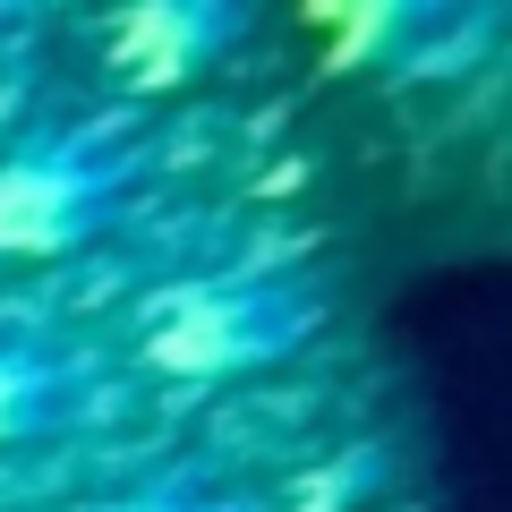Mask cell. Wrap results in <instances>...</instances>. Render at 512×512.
Wrapping results in <instances>:
<instances>
[{
	"mask_svg": "<svg viewBox=\"0 0 512 512\" xmlns=\"http://www.w3.org/2000/svg\"><path fill=\"white\" fill-rule=\"evenodd\" d=\"M316 333H325V282L308 265H222L171 282L137 316V367L171 384H231L299 359Z\"/></svg>",
	"mask_w": 512,
	"mask_h": 512,
	"instance_id": "1",
	"label": "cell"
},
{
	"mask_svg": "<svg viewBox=\"0 0 512 512\" xmlns=\"http://www.w3.org/2000/svg\"><path fill=\"white\" fill-rule=\"evenodd\" d=\"M154 146L128 120H60L0 154V256H69L120 231L146 197Z\"/></svg>",
	"mask_w": 512,
	"mask_h": 512,
	"instance_id": "2",
	"label": "cell"
},
{
	"mask_svg": "<svg viewBox=\"0 0 512 512\" xmlns=\"http://www.w3.org/2000/svg\"><path fill=\"white\" fill-rule=\"evenodd\" d=\"M248 35H256V9H239V0H137L103 26V52L137 94H163L188 86L197 69H222Z\"/></svg>",
	"mask_w": 512,
	"mask_h": 512,
	"instance_id": "3",
	"label": "cell"
},
{
	"mask_svg": "<svg viewBox=\"0 0 512 512\" xmlns=\"http://www.w3.org/2000/svg\"><path fill=\"white\" fill-rule=\"evenodd\" d=\"M111 384L86 342L35 325H0V444H43L69 427L103 419Z\"/></svg>",
	"mask_w": 512,
	"mask_h": 512,
	"instance_id": "4",
	"label": "cell"
},
{
	"mask_svg": "<svg viewBox=\"0 0 512 512\" xmlns=\"http://www.w3.org/2000/svg\"><path fill=\"white\" fill-rule=\"evenodd\" d=\"M94 512H256V504L231 495V487H214V478H197V470H171V478H146V487L94 504Z\"/></svg>",
	"mask_w": 512,
	"mask_h": 512,
	"instance_id": "5",
	"label": "cell"
},
{
	"mask_svg": "<svg viewBox=\"0 0 512 512\" xmlns=\"http://www.w3.org/2000/svg\"><path fill=\"white\" fill-rule=\"evenodd\" d=\"M18 26H26V9H9V0H0V43L18 35Z\"/></svg>",
	"mask_w": 512,
	"mask_h": 512,
	"instance_id": "6",
	"label": "cell"
}]
</instances>
